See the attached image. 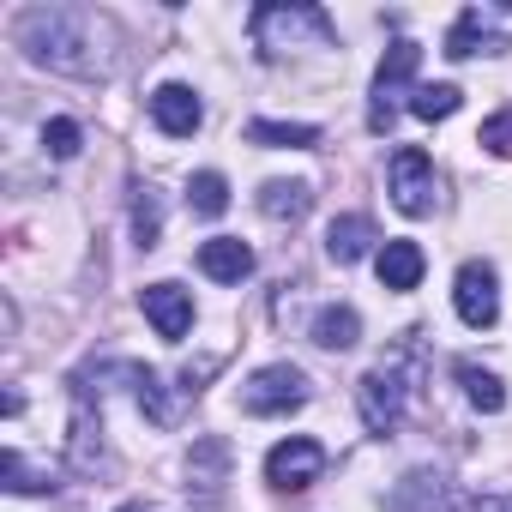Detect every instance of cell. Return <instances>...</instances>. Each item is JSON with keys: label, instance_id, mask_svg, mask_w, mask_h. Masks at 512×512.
<instances>
[{"label": "cell", "instance_id": "d4e9b609", "mask_svg": "<svg viewBox=\"0 0 512 512\" xmlns=\"http://www.w3.org/2000/svg\"><path fill=\"white\" fill-rule=\"evenodd\" d=\"M133 398H139V410H145L151 422H175V404L163 398V380H157L151 368H133Z\"/></svg>", "mask_w": 512, "mask_h": 512}, {"label": "cell", "instance_id": "2e32d148", "mask_svg": "<svg viewBox=\"0 0 512 512\" xmlns=\"http://www.w3.org/2000/svg\"><path fill=\"white\" fill-rule=\"evenodd\" d=\"M260 211H266L272 223H302V217L314 211V187H308V181H266V187H260Z\"/></svg>", "mask_w": 512, "mask_h": 512}, {"label": "cell", "instance_id": "8992f818", "mask_svg": "<svg viewBox=\"0 0 512 512\" xmlns=\"http://www.w3.org/2000/svg\"><path fill=\"white\" fill-rule=\"evenodd\" d=\"M452 308H458V320H464L470 332H488V326L500 320V278H494L488 260H464V266H458V278H452Z\"/></svg>", "mask_w": 512, "mask_h": 512}, {"label": "cell", "instance_id": "5b68a950", "mask_svg": "<svg viewBox=\"0 0 512 512\" xmlns=\"http://www.w3.org/2000/svg\"><path fill=\"white\" fill-rule=\"evenodd\" d=\"M416 67H422V49H416V43H392V49H386L380 73H374L368 133H392V121H398V97H404V85L416 79Z\"/></svg>", "mask_w": 512, "mask_h": 512}, {"label": "cell", "instance_id": "52a82bcc", "mask_svg": "<svg viewBox=\"0 0 512 512\" xmlns=\"http://www.w3.org/2000/svg\"><path fill=\"white\" fill-rule=\"evenodd\" d=\"M320 470H326V446L308 440V434H290V440H278V446L266 452V482H272L278 494H302V488H314Z\"/></svg>", "mask_w": 512, "mask_h": 512}, {"label": "cell", "instance_id": "ba28073f", "mask_svg": "<svg viewBox=\"0 0 512 512\" xmlns=\"http://www.w3.org/2000/svg\"><path fill=\"white\" fill-rule=\"evenodd\" d=\"M386 175H392V205L404 217H428L434 211V157L422 145H398Z\"/></svg>", "mask_w": 512, "mask_h": 512}, {"label": "cell", "instance_id": "4fadbf2b", "mask_svg": "<svg viewBox=\"0 0 512 512\" xmlns=\"http://www.w3.org/2000/svg\"><path fill=\"white\" fill-rule=\"evenodd\" d=\"M380 235H374V217H362V211H350V217H332V229H326V253L338 266H356V260H368V247H374Z\"/></svg>", "mask_w": 512, "mask_h": 512}, {"label": "cell", "instance_id": "ac0fdd59", "mask_svg": "<svg viewBox=\"0 0 512 512\" xmlns=\"http://www.w3.org/2000/svg\"><path fill=\"white\" fill-rule=\"evenodd\" d=\"M187 476L199 482L205 500H217V488L229 482V446H223V440H199L193 458H187Z\"/></svg>", "mask_w": 512, "mask_h": 512}, {"label": "cell", "instance_id": "5bb4252c", "mask_svg": "<svg viewBox=\"0 0 512 512\" xmlns=\"http://www.w3.org/2000/svg\"><path fill=\"white\" fill-rule=\"evenodd\" d=\"M422 266H428V260H422V247L404 241V235L386 241V247H380V260H374V272H380L386 290H416V284H422Z\"/></svg>", "mask_w": 512, "mask_h": 512}, {"label": "cell", "instance_id": "3957f363", "mask_svg": "<svg viewBox=\"0 0 512 512\" xmlns=\"http://www.w3.org/2000/svg\"><path fill=\"white\" fill-rule=\"evenodd\" d=\"M308 398H314V380H308L302 368H290V362L260 368V374L247 380V392H241L247 416H290V410H302Z\"/></svg>", "mask_w": 512, "mask_h": 512}, {"label": "cell", "instance_id": "8fae6325", "mask_svg": "<svg viewBox=\"0 0 512 512\" xmlns=\"http://www.w3.org/2000/svg\"><path fill=\"white\" fill-rule=\"evenodd\" d=\"M392 512H458V494L440 470H410L392 494Z\"/></svg>", "mask_w": 512, "mask_h": 512}, {"label": "cell", "instance_id": "484cf974", "mask_svg": "<svg viewBox=\"0 0 512 512\" xmlns=\"http://www.w3.org/2000/svg\"><path fill=\"white\" fill-rule=\"evenodd\" d=\"M0 482H7L13 494H43V488H55L49 476H37V470L25 464V452H0Z\"/></svg>", "mask_w": 512, "mask_h": 512}, {"label": "cell", "instance_id": "7402d4cb", "mask_svg": "<svg viewBox=\"0 0 512 512\" xmlns=\"http://www.w3.org/2000/svg\"><path fill=\"white\" fill-rule=\"evenodd\" d=\"M133 241L145 253L163 241V199H157V187H133Z\"/></svg>", "mask_w": 512, "mask_h": 512}, {"label": "cell", "instance_id": "30bf717a", "mask_svg": "<svg viewBox=\"0 0 512 512\" xmlns=\"http://www.w3.org/2000/svg\"><path fill=\"white\" fill-rule=\"evenodd\" d=\"M151 121H157L169 139H193L199 121H205V109H199L193 85H157V91H151Z\"/></svg>", "mask_w": 512, "mask_h": 512}, {"label": "cell", "instance_id": "ffe728a7", "mask_svg": "<svg viewBox=\"0 0 512 512\" xmlns=\"http://www.w3.org/2000/svg\"><path fill=\"white\" fill-rule=\"evenodd\" d=\"M247 139L266 145V151H302V145L320 139V127H314V121H253Z\"/></svg>", "mask_w": 512, "mask_h": 512}, {"label": "cell", "instance_id": "e0dca14e", "mask_svg": "<svg viewBox=\"0 0 512 512\" xmlns=\"http://www.w3.org/2000/svg\"><path fill=\"white\" fill-rule=\"evenodd\" d=\"M494 49H506L488 25H482V13L470 7V13H458V25L446 31V55L452 61H470V55H494Z\"/></svg>", "mask_w": 512, "mask_h": 512}, {"label": "cell", "instance_id": "44dd1931", "mask_svg": "<svg viewBox=\"0 0 512 512\" xmlns=\"http://www.w3.org/2000/svg\"><path fill=\"white\" fill-rule=\"evenodd\" d=\"M73 464H79V470H97V464H103V422L91 416L85 398H79V410H73Z\"/></svg>", "mask_w": 512, "mask_h": 512}, {"label": "cell", "instance_id": "7c38bea8", "mask_svg": "<svg viewBox=\"0 0 512 512\" xmlns=\"http://www.w3.org/2000/svg\"><path fill=\"white\" fill-rule=\"evenodd\" d=\"M199 272L211 284H241L253 272V247L235 235H211V241H199Z\"/></svg>", "mask_w": 512, "mask_h": 512}, {"label": "cell", "instance_id": "9c48e42d", "mask_svg": "<svg viewBox=\"0 0 512 512\" xmlns=\"http://www.w3.org/2000/svg\"><path fill=\"white\" fill-rule=\"evenodd\" d=\"M139 308H145V320L157 326V338H169V344H181V338L193 332V296H187L181 284H145V290H139Z\"/></svg>", "mask_w": 512, "mask_h": 512}, {"label": "cell", "instance_id": "277c9868", "mask_svg": "<svg viewBox=\"0 0 512 512\" xmlns=\"http://www.w3.org/2000/svg\"><path fill=\"white\" fill-rule=\"evenodd\" d=\"M404 398H410V386H404V368H398L392 356L356 380V410H362V422H368L374 434H392V428L404 422Z\"/></svg>", "mask_w": 512, "mask_h": 512}, {"label": "cell", "instance_id": "603a6c76", "mask_svg": "<svg viewBox=\"0 0 512 512\" xmlns=\"http://www.w3.org/2000/svg\"><path fill=\"white\" fill-rule=\"evenodd\" d=\"M458 103H464L458 85H416L410 91V115L416 121H446V115H458Z\"/></svg>", "mask_w": 512, "mask_h": 512}, {"label": "cell", "instance_id": "7a4b0ae2", "mask_svg": "<svg viewBox=\"0 0 512 512\" xmlns=\"http://www.w3.org/2000/svg\"><path fill=\"white\" fill-rule=\"evenodd\" d=\"M338 31H332V19L320 13V7H308V0H290V7H260L253 13V43H260V55L266 61H278L284 49H302V43H332Z\"/></svg>", "mask_w": 512, "mask_h": 512}, {"label": "cell", "instance_id": "f546056e", "mask_svg": "<svg viewBox=\"0 0 512 512\" xmlns=\"http://www.w3.org/2000/svg\"><path fill=\"white\" fill-rule=\"evenodd\" d=\"M115 512H157V506H145V500H127V506H115Z\"/></svg>", "mask_w": 512, "mask_h": 512}, {"label": "cell", "instance_id": "6da1fadb", "mask_svg": "<svg viewBox=\"0 0 512 512\" xmlns=\"http://www.w3.org/2000/svg\"><path fill=\"white\" fill-rule=\"evenodd\" d=\"M13 43L49 67V73H67V79H109L115 73V25L91 7H25L19 25H13Z\"/></svg>", "mask_w": 512, "mask_h": 512}, {"label": "cell", "instance_id": "cb8c5ba5", "mask_svg": "<svg viewBox=\"0 0 512 512\" xmlns=\"http://www.w3.org/2000/svg\"><path fill=\"white\" fill-rule=\"evenodd\" d=\"M187 205H193L199 217H223V211H229V181H223L217 169H199V175L187 181Z\"/></svg>", "mask_w": 512, "mask_h": 512}, {"label": "cell", "instance_id": "f1b7e54d", "mask_svg": "<svg viewBox=\"0 0 512 512\" xmlns=\"http://www.w3.org/2000/svg\"><path fill=\"white\" fill-rule=\"evenodd\" d=\"M476 512H512V494H482Z\"/></svg>", "mask_w": 512, "mask_h": 512}, {"label": "cell", "instance_id": "4316f807", "mask_svg": "<svg viewBox=\"0 0 512 512\" xmlns=\"http://www.w3.org/2000/svg\"><path fill=\"white\" fill-rule=\"evenodd\" d=\"M43 151H49V157H61V163H67V157H79V121L55 115V121L43 127Z\"/></svg>", "mask_w": 512, "mask_h": 512}, {"label": "cell", "instance_id": "9a60e30c", "mask_svg": "<svg viewBox=\"0 0 512 512\" xmlns=\"http://www.w3.org/2000/svg\"><path fill=\"white\" fill-rule=\"evenodd\" d=\"M308 338H314L320 350H356V344H362V314H356L350 302H332V308L314 314Z\"/></svg>", "mask_w": 512, "mask_h": 512}, {"label": "cell", "instance_id": "d6986e66", "mask_svg": "<svg viewBox=\"0 0 512 512\" xmlns=\"http://www.w3.org/2000/svg\"><path fill=\"white\" fill-rule=\"evenodd\" d=\"M452 374H458V386H464V398L482 410V416H500L506 410V386L488 374V368H476V362H452Z\"/></svg>", "mask_w": 512, "mask_h": 512}, {"label": "cell", "instance_id": "83f0119b", "mask_svg": "<svg viewBox=\"0 0 512 512\" xmlns=\"http://www.w3.org/2000/svg\"><path fill=\"white\" fill-rule=\"evenodd\" d=\"M476 145H482V151H494V157H512V109L488 115V121H482V133H476Z\"/></svg>", "mask_w": 512, "mask_h": 512}]
</instances>
